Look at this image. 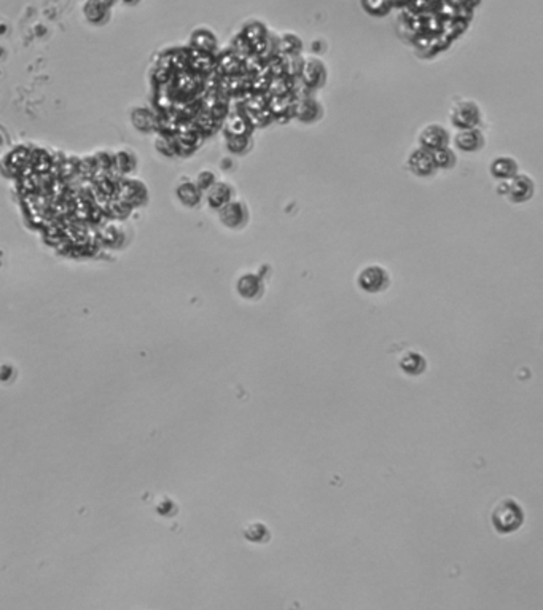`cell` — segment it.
Wrapping results in <instances>:
<instances>
[{
	"label": "cell",
	"mask_w": 543,
	"mask_h": 610,
	"mask_svg": "<svg viewBox=\"0 0 543 610\" xmlns=\"http://www.w3.org/2000/svg\"><path fill=\"white\" fill-rule=\"evenodd\" d=\"M523 510L513 499H504L495 505L493 511V523L499 534H510L523 524Z\"/></svg>",
	"instance_id": "1"
},
{
	"label": "cell",
	"mask_w": 543,
	"mask_h": 610,
	"mask_svg": "<svg viewBox=\"0 0 543 610\" xmlns=\"http://www.w3.org/2000/svg\"><path fill=\"white\" fill-rule=\"evenodd\" d=\"M497 191H499L502 196H505L508 201H512L514 204H521L529 201V199L534 196L535 185H534V180L530 179L529 175L518 173L510 180L499 182Z\"/></svg>",
	"instance_id": "2"
},
{
	"label": "cell",
	"mask_w": 543,
	"mask_h": 610,
	"mask_svg": "<svg viewBox=\"0 0 543 610\" xmlns=\"http://www.w3.org/2000/svg\"><path fill=\"white\" fill-rule=\"evenodd\" d=\"M449 119L456 129L477 128L478 123L482 122V110H479L477 102L462 99L454 102V106L451 107Z\"/></svg>",
	"instance_id": "3"
},
{
	"label": "cell",
	"mask_w": 543,
	"mask_h": 610,
	"mask_svg": "<svg viewBox=\"0 0 543 610\" xmlns=\"http://www.w3.org/2000/svg\"><path fill=\"white\" fill-rule=\"evenodd\" d=\"M359 287L367 293H379L384 292L391 284V276L379 265H370L365 266L357 276Z\"/></svg>",
	"instance_id": "4"
},
{
	"label": "cell",
	"mask_w": 543,
	"mask_h": 610,
	"mask_svg": "<svg viewBox=\"0 0 543 610\" xmlns=\"http://www.w3.org/2000/svg\"><path fill=\"white\" fill-rule=\"evenodd\" d=\"M417 142H419V147L433 152L449 144V133L442 124L430 123L421 129L419 136H417Z\"/></svg>",
	"instance_id": "5"
},
{
	"label": "cell",
	"mask_w": 543,
	"mask_h": 610,
	"mask_svg": "<svg viewBox=\"0 0 543 610\" xmlns=\"http://www.w3.org/2000/svg\"><path fill=\"white\" fill-rule=\"evenodd\" d=\"M407 166L417 177H428L435 173V163H433L432 152L426 150V148L417 147L408 155Z\"/></svg>",
	"instance_id": "6"
},
{
	"label": "cell",
	"mask_w": 543,
	"mask_h": 610,
	"mask_svg": "<svg viewBox=\"0 0 543 610\" xmlns=\"http://www.w3.org/2000/svg\"><path fill=\"white\" fill-rule=\"evenodd\" d=\"M453 142L457 150L462 153H477L484 147V134L478 126L468 128V129H457Z\"/></svg>",
	"instance_id": "7"
},
{
	"label": "cell",
	"mask_w": 543,
	"mask_h": 610,
	"mask_svg": "<svg viewBox=\"0 0 543 610\" xmlns=\"http://www.w3.org/2000/svg\"><path fill=\"white\" fill-rule=\"evenodd\" d=\"M220 220L222 224L228 228H231V230L242 228L249 220L247 206H245L244 203L233 201L231 199L230 203L225 204V206L220 209Z\"/></svg>",
	"instance_id": "8"
},
{
	"label": "cell",
	"mask_w": 543,
	"mask_h": 610,
	"mask_svg": "<svg viewBox=\"0 0 543 610\" xmlns=\"http://www.w3.org/2000/svg\"><path fill=\"white\" fill-rule=\"evenodd\" d=\"M300 75L303 83H305L307 88L317 89L322 87L325 80H327V69H325V66L319 59L311 58L301 66Z\"/></svg>",
	"instance_id": "9"
},
{
	"label": "cell",
	"mask_w": 543,
	"mask_h": 610,
	"mask_svg": "<svg viewBox=\"0 0 543 610\" xmlns=\"http://www.w3.org/2000/svg\"><path fill=\"white\" fill-rule=\"evenodd\" d=\"M518 173H519V166L516 159H513L512 157H507V155L497 157L489 164V174L499 182L510 180Z\"/></svg>",
	"instance_id": "10"
},
{
	"label": "cell",
	"mask_w": 543,
	"mask_h": 610,
	"mask_svg": "<svg viewBox=\"0 0 543 610\" xmlns=\"http://www.w3.org/2000/svg\"><path fill=\"white\" fill-rule=\"evenodd\" d=\"M263 290H265V284H263L261 279L255 275H244L238 281V292L247 300L259 298V296L263 293Z\"/></svg>",
	"instance_id": "11"
},
{
	"label": "cell",
	"mask_w": 543,
	"mask_h": 610,
	"mask_svg": "<svg viewBox=\"0 0 543 610\" xmlns=\"http://www.w3.org/2000/svg\"><path fill=\"white\" fill-rule=\"evenodd\" d=\"M295 115L305 123H312L322 117V107L314 99H303L295 106Z\"/></svg>",
	"instance_id": "12"
},
{
	"label": "cell",
	"mask_w": 543,
	"mask_h": 610,
	"mask_svg": "<svg viewBox=\"0 0 543 610\" xmlns=\"http://www.w3.org/2000/svg\"><path fill=\"white\" fill-rule=\"evenodd\" d=\"M233 199V190L228 184H214L209 188L208 201L210 208L222 209Z\"/></svg>",
	"instance_id": "13"
},
{
	"label": "cell",
	"mask_w": 543,
	"mask_h": 610,
	"mask_svg": "<svg viewBox=\"0 0 543 610\" xmlns=\"http://www.w3.org/2000/svg\"><path fill=\"white\" fill-rule=\"evenodd\" d=\"M432 157H433V163H435L437 169H451V168H454L456 163H457L456 153L449 145H444L442 148H438V150H433Z\"/></svg>",
	"instance_id": "14"
},
{
	"label": "cell",
	"mask_w": 543,
	"mask_h": 610,
	"mask_svg": "<svg viewBox=\"0 0 543 610\" xmlns=\"http://www.w3.org/2000/svg\"><path fill=\"white\" fill-rule=\"evenodd\" d=\"M400 367H402L408 375H421L426 370V361L424 357L416 354V352H408V354L402 358V362H400Z\"/></svg>",
	"instance_id": "15"
},
{
	"label": "cell",
	"mask_w": 543,
	"mask_h": 610,
	"mask_svg": "<svg viewBox=\"0 0 543 610\" xmlns=\"http://www.w3.org/2000/svg\"><path fill=\"white\" fill-rule=\"evenodd\" d=\"M228 129L231 136H247L249 133V118L241 115H231L228 122Z\"/></svg>",
	"instance_id": "16"
},
{
	"label": "cell",
	"mask_w": 543,
	"mask_h": 610,
	"mask_svg": "<svg viewBox=\"0 0 543 610\" xmlns=\"http://www.w3.org/2000/svg\"><path fill=\"white\" fill-rule=\"evenodd\" d=\"M245 537H247L249 540H254V542H263V540H268L270 534H268L266 528L263 526V524L255 523V524H252V526H249L247 529H245Z\"/></svg>",
	"instance_id": "17"
},
{
	"label": "cell",
	"mask_w": 543,
	"mask_h": 610,
	"mask_svg": "<svg viewBox=\"0 0 543 610\" xmlns=\"http://www.w3.org/2000/svg\"><path fill=\"white\" fill-rule=\"evenodd\" d=\"M250 147V142L247 139V136H231L230 142H228V148L233 153H244L247 152Z\"/></svg>",
	"instance_id": "18"
}]
</instances>
